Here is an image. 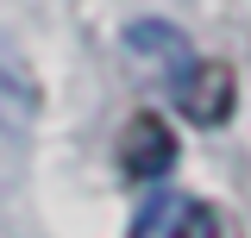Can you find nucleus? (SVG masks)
Segmentation results:
<instances>
[{
    "label": "nucleus",
    "mask_w": 251,
    "mask_h": 238,
    "mask_svg": "<svg viewBox=\"0 0 251 238\" xmlns=\"http://www.w3.org/2000/svg\"><path fill=\"white\" fill-rule=\"evenodd\" d=\"M126 50L132 57H145V63H163V69H182V63H195L188 50V31L182 25H170V19H132L126 25Z\"/></svg>",
    "instance_id": "4"
},
{
    "label": "nucleus",
    "mask_w": 251,
    "mask_h": 238,
    "mask_svg": "<svg viewBox=\"0 0 251 238\" xmlns=\"http://www.w3.org/2000/svg\"><path fill=\"white\" fill-rule=\"evenodd\" d=\"M176 113L188 119V125H201V132H214V125H226L232 119V107H239V75H232V63L220 57H195L176 69Z\"/></svg>",
    "instance_id": "1"
},
{
    "label": "nucleus",
    "mask_w": 251,
    "mask_h": 238,
    "mask_svg": "<svg viewBox=\"0 0 251 238\" xmlns=\"http://www.w3.org/2000/svg\"><path fill=\"white\" fill-rule=\"evenodd\" d=\"M126 238H226V219H220L207 201L163 188V194H151V201L138 207V219H132Z\"/></svg>",
    "instance_id": "2"
},
{
    "label": "nucleus",
    "mask_w": 251,
    "mask_h": 238,
    "mask_svg": "<svg viewBox=\"0 0 251 238\" xmlns=\"http://www.w3.org/2000/svg\"><path fill=\"white\" fill-rule=\"evenodd\" d=\"M120 176L126 182H163L176 169V132L163 125V113H132L120 125Z\"/></svg>",
    "instance_id": "3"
}]
</instances>
